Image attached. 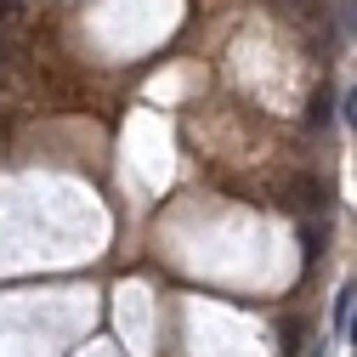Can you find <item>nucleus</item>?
Instances as JSON below:
<instances>
[{"instance_id": "obj_1", "label": "nucleus", "mask_w": 357, "mask_h": 357, "mask_svg": "<svg viewBox=\"0 0 357 357\" xmlns=\"http://www.w3.org/2000/svg\"><path fill=\"white\" fill-rule=\"evenodd\" d=\"M335 114V85H318V97H312V125H329Z\"/></svg>"}, {"instance_id": "obj_2", "label": "nucleus", "mask_w": 357, "mask_h": 357, "mask_svg": "<svg viewBox=\"0 0 357 357\" xmlns=\"http://www.w3.org/2000/svg\"><path fill=\"white\" fill-rule=\"evenodd\" d=\"M351 301H357V289H351V284H340V295H335V329H346V318H351Z\"/></svg>"}, {"instance_id": "obj_3", "label": "nucleus", "mask_w": 357, "mask_h": 357, "mask_svg": "<svg viewBox=\"0 0 357 357\" xmlns=\"http://www.w3.org/2000/svg\"><path fill=\"white\" fill-rule=\"evenodd\" d=\"M301 244H306V261H318V250H324V233H318V227H306V233H301Z\"/></svg>"}, {"instance_id": "obj_4", "label": "nucleus", "mask_w": 357, "mask_h": 357, "mask_svg": "<svg viewBox=\"0 0 357 357\" xmlns=\"http://www.w3.org/2000/svg\"><path fill=\"white\" fill-rule=\"evenodd\" d=\"M346 125L357 130V85H351V91H346Z\"/></svg>"}, {"instance_id": "obj_5", "label": "nucleus", "mask_w": 357, "mask_h": 357, "mask_svg": "<svg viewBox=\"0 0 357 357\" xmlns=\"http://www.w3.org/2000/svg\"><path fill=\"white\" fill-rule=\"evenodd\" d=\"M346 329H351V340H357V312H351V318H346Z\"/></svg>"}]
</instances>
